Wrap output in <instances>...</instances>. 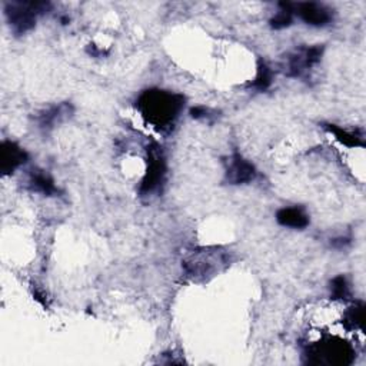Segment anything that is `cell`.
I'll use <instances>...</instances> for the list:
<instances>
[{
    "mask_svg": "<svg viewBox=\"0 0 366 366\" xmlns=\"http://www.w3.org/2000/svg\"><path fill=\"white\" fill-rule=\"evenodd\" d=\"M330 295L335 300H346L350 296L347 281L343 275H339L330 282Z\"/></svg>",
    "mask_w": 366,
    "mask_h": 366,
    "instance_id": "e0dca14e",
    "label": "cell"
},
{
    "mask_svg": "<svg viewBox=\"0 0 366 366\" xmlns=\"http://www.w3.org/2000/svg\"><path fill=\"white\" fill-rule=\"evenodd\" d=\"M363 318H365V305L363 302H355L343 315V326L347 330L362 329L363 328Z\"/></svg>",
    "mask_w": 366,
    "mask_h": 366,
    "instance_id": "5bb4252c",
    "label": "cell"
},
{
    "mask_svg": "<svg viewBox=\"0 0 366 366\" xmlns=\"http://www.w3.org/2000/svg\"><path fill=\"white\" fill-rule=\"evenodd\" d=\"M208 109L206 108H204V106H197V108H192L191 109V115H192V117H195V119H202V117H206L208 116Z\"/></svg>",
    "mask_w": 366,
    "mask_h": 366,
    "instance_id": "ac0fdd59",
    "label": "cell"
},
{
    "mask_svg": "<svg viewBox=\"0 0 366 366\" xmlns=\"http://www.w3.org/2000/svg\"><path fill=\"white\" fill-rule=\"evenodd\" d=\"M305 356L312 365L346 366L355 360V349L347 342L332 338L308 346Z\"/></svg>",
    "mask_w": 366,
    "mask_h": 366,
    "instance_id": "3957f363",
    "label": "cell"
},
{
    "mask_svg": "<svg viewBox=\"0 0 366 366\" xmlns=\"http://www.w3.org/2000/svg\"><path fill=\"white\" fill-rule=\"evenodd\" d=\"M183 106L185 98L182 95L160 89L145 90L136 102V108L143 119L157 130L170 129Z\"/></svg>",
    "mask_w": 366,
    "mask_h": 366,
    "instance_id": "6da1fadb",
    "label": "cell"
},
{
    "mask_svg": "<svg viewBox=\"0 0 366 366\" xmlns=\"http://www.w3.org/2000/svg\"><path fill=\"white\" fill-rule=\"evenodd\" d=\"M256 177L255 166L246 160L239 153H235L229 157L225 172V180L229 185H245Z\"/></svg>",
    "mask_w": 366,
    "mask_h": 366,
    "instance_id": "52a82bcc",
    "label": "cell"
},
{
    "mask_svg": "<svg viewBox=\"0 0 366 366\" xmlns=\"http://www.w3.org/2000/svg\"><path fill=\"white\" fill-rule=\"evenodd\" d=\"M28 185H29L31 191L42 194L45 197H55L59 192L52 176L41 169H35L31 172Z\"/></svg>",
    "mask_w": 366,
    "mask_h": 366,
    "instance_id": "30bf717a",
    "label": "cell"
},
{
    "mask_svg": "<svg viewBox=\"0 0 366 366\" xmlns=\"http://www.w3.org/2000/svg\"><path fill=\"white\" fill-rule=\"evenodd\" d=\"M166 176V159L162 147L157 143H152L147 147V169L140 185V194L149 195L157 191L164 182Z\"/></svg>",
    "mask_w": 366,
    "mask_h": 366,
    "instance_id": "5b68a950",
    "label": "cell"
},
{
    "mask_svg": "<svg viewBox=\"0 0 366 366\" xmlns=\"http://www.w3.org/2000/svg\"><path fill=\"white\" fill-rule=\"evenodd\" d=\"M229 265V253L221 246L194 251L182 262L183 271L195 282L209 281L224 272Z\"/></svg>",
    "mask_w": 366,
    "mask_h": 366,
    "instance_id": "7a4b0ae2",
    "label": "cell"
},
{
    "mask_svg": "<svg viewBox=\"0 0 366 366\" xmlns=\"http://www.w3.org/2000/svg\"><path fill=\"white\" fill-rule=\"evenodd\" d=\"M72 115V106L69 103H62L59 106H53L49 110H46L43 115H41L39 123L43 129H51L56 123H61L66 117Z\"/></svg>",
    "mask_w": 366,
    "mask_h": 366,
    "instance_id": "7c38bea8",
    "label": "cell"
},
{
    "mask_svg": "<svg viewBox=\"0 0 366 366\" xmlns=\"http://www.w3.org/2000/svg\"><path fill=\"white\" fill-rule=\"evenodd\" d=\"M323 55V46L315 45L299 48L285 58V73L289 78H302L308 70L318 65Z\"/></svg>",
    "mask_w": 366,
    "mask_h": 366,
    "instance_id": "8992f818",
    "label": "cell"
},
{
    "mask_svg": "<svg viewBox=\"0 0 366 366\" xmlns=\"http://www.w3.org/2000/svg\"><path fill=\"white\" fill-rule=\"evenodd\" d=\"M272 80H273V70L265 61L261 59L258 62L256 76H255L253 82L251 83V88H253L256 90H266L272 85Z\"/></svg>",
    "mask_w": 366,
    "mask_h": 366,
    "instance_id": "2e32d148",
    "label": "cell"
},
{
    "mask_svg": "<svg viewBox=\"0 0 366 366\" xmlns=\"http://www.w3.org/2000/svg\"><path fill=\"white\" fill-rule=\"evenodd\" d=\"M276 221L285 228L303 229L309 225V216L300 208H283L278 211Z\"/></svg>",
    "mask_w": 366,
    "mask_h": 366,
    "instance_id": "8fae6325",
    "label": "cell"
},
{
    "mask_svg": "<svg viewBox=\"0 0 366 366\" xmlns=\"http://www.w3.org/2000/svg\"><path fill=\"white\" fill-rule=\"evenodd\" d=\"M28 160V153L18 143L5 140L0 146V170L6 176L14 173Z\"/></svg>",
    "mask_w": 366,
    "mask_h": 366,
    "instance_id": "9c48e42d",
    "label": "cell"
},
{
    "mask_svg": "<svg viewBox=\"0 0 366 366\" xmlns=\"http://www.w3.org/2000/svg\"><path fill=\"white\" fill-rule=\"evenodd\" d=\"M293 14L310 26H326L332 21V11L325 5L315 2L293 4Z\"/></svg>",
    "mask_w": 366,
    "mask_h": 366,
    "instance_id": "ba28073f",
    "label": "cell"
},
{
    "mask_svg": "<svg viewBox=\"0 0 366 366\" xmlns=\"http://www.w3.org/2000/svg\"><path fill=\"white\" fill-rule=\"evenodd\" d=\"M325 129L329 130L340 143H343L347 147H363L365 146L362 135L345 130V129H342L336 125H332V123L325 125Z\"/></svg>",
    "mask_w": 366,
    "mask_h": 366,
    "instance_id": "4fadbf2b",
    "label": "cell"
},
{
    "mask_svg": "<svg viewBox=\"0 0 366 366\" xmlns=\"http://www.w3.org/2000/svg\"><path fill=\"white\" fill-rule=\"evenodd\" d=\"M51 8L45 2H9L5 5V15L14 33L25 35L36 25V18Z\"/></svg>",
    "mask_w": 366,
    "mask_h": 366,
    "instance_id": "277c9868",
    "label": "cell"
},
{
    "mask_svg": "<svg viewBox=\"0 0 366 366\" xmlns=\"http://www.w3.org/2000/svg\"><path fill=\"white\" fill-rule=\"evenodd\" d=\"M279 12L271 19V26L276 31L285 29L292 25L293 22V4L289 2H281L279 5Z\"/></svg>",
    "mask_w": 366,
    "mask_h": 366,
    "instance_id": "9a60e30c",
    "label": "cell"
}]
</instances>
